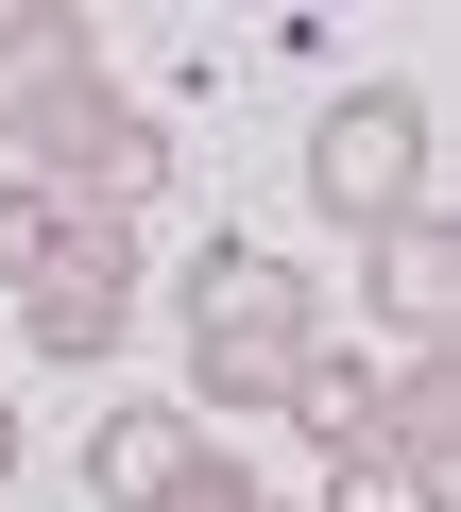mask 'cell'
I'll list each match as a JSON object with an SVG mask.
<instances>
[{
  "mask_svg": "<svg viewBox=\"0 0 461 512\" xmlns=\"http://www.w3.org/2000/svg\"><path fill=\"white\" fill-rule=\"evenodd\" d=\"M308 512H444V495H427V478H393V461L359 444V461H325V495H308Z\"/></svg>",
  "mask_w": 461,
  "mask_h": 512,
  "instance_id": "10",
  "label": "cell"
},
{
  "mask_svg": "<svg viewBox=\"0 0 461 512\" xmlns=\"http://www.w3.org/2000/svg\"><path fill=\"white\" fill-rule=\"evenodd\" d=\"M86 239H103V205H69V188H35V171H0V291H52Z\"/></svg>",
  "mask_w": 461,
  "mask_h": 512,
  "instance_id": "9",
  "label": "cell"
},
{
  "mask_svg": "<svg viewBox=\"0 0 461 512\" xmlns=\"http://www.w3.org/2000/svg\"><path fill=\"white\" fill-rule=\"evenodd\" d=\"M427 342H461V205L376 222V359H427Z\"/></svg>",
  "mask_w": 461,
  "mask_h": 512,
  "instance_id": "4",
  "label": "cell"
},
{
  "mask_svg": "<svg viewBox=\"0 0 461 512\" xmlns=\"http://www.w3.org/2000/svg\"><path fill=\"white\" fill-rule=\"evenodd\" d=\"M120 325H137V222H103L52 291H18V342H35V359H69V376H86Z\"/></svg>",
  "mask_w": 461,
  "mask_h": 512,
  "instance_id": "5",
  "label": "cell"
},
{
  "mask_svg": "<svg viewBox=\"0 0 461 512\" xmlns=\"http://www.w3.org/2000/svg\"><path fill=\"white\" fill-rule=\"evenodd\" d=\"M376 376H393V359H376V342H342V325H325V342H308V376H291V410H274V427H308V444H325V461H359V444H376Z\"/></svg>",
  "mask_w": 461,
  "mask_h": 512,
  "instance_id": "8",
  "label": "cell"
},
{
  "mask_svg": "<svg viewBox=\"0 0 461 512\" xmlns=\"http://www.w3.org/2000/svg\"><path fill=\"white\" fill-rule=\"evenodd\" d=\"M0 478H18V410H0Z\"/></svg>",
  "mask_w": 461,
  "mask_h": 512,
  "instance_id": "11",
  "label": "cell"
},
{
  "mask_svg": "<svg viewBox=\"0 0 461 512\" xmlns=\"http://www.w3.org/2000/svg\"><path fill=\"white\" fill-rule=\"evenodd\" d=\"M188 444H205L188 410H103V427H86V495H103V512H171Z\"/></svg>",
  "mask_w": 461,
  "mask_h": 512,
  "instance_id": "7",
  "label": "cell"
},
{
  "mask_svg": "<svg viewBox=\"0 0 461 512\" xmlns=\"http://www.w3.org/2000/svg\"><path fill=\"white\" fill-rule=\"evenodd\" d=\"M171 342H188V427H274L291 376H308V342H325V291L274 239H205L171 274Z\"/></svg>",
  "mask_w": 461,
  "mask_h": 512,
  "instance_id": "1",
  "label": "cell"
},
{
  "mask_svg": "<svg viewBox=\"0 0 461 512\" xmlns=\"http://www.w3.org/2000/svg\"><path fill=\"white\" fill-rule=\"evenodd\" d=\"M376 461L444 495V461H461V342H427V359H393V376H376Z\"/></svg>",
  "mask_w": 461,
  "mask_h": 512,
  "instance_id": "6",
  "label": "cell"
},
{
  "mask_svg": "<svg viewBox=\"0 0 461 512\" xmlns=\"http://www.w3.org/2000/svg\"><path fill=\"white\" fill-rule=\"evenodd\" d=\"M86 103H120L103 18H69V0H18V18H0V154H18V171H52V137H69Z\"/></svg>",
  "mask_w": 461,
  "mask_h": 512,
  "instance_id": "3",
  "label": "cell"
},
{
  "mask_svg": "<svg viewBox=\"0 0 461 512\" xmlns=\"http://www.w3.org/2000/svg\"><path fill=\"white\" fill-rule=\"evenodd\" d=\"M257 512H291V495H257Z\"/></svg>",
  "mask_w": 461,
  "mask_h": 512,
  "instance_id": "12",
  "label": "cell"
},
{
  "mask_svg": "<svg viewBox=\"0 0 461 512\" xmlns=\"http://www.w3.org/2000/svg\"><path fill=\"white\" fill-rule=\"evenodd\" d=\"M308 205L325 222H410V205H444V103L427 86H342L325 120H308Z\"/></svg>",
  "mask_w": 461,
  "mask_h": 512,
  "instance_id": "2",
  "label": "cell"
}]
</instances>
